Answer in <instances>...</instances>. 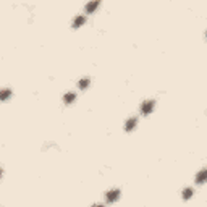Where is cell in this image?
Returning a JSON list of instances; mask_svg holds the SVG:
<instances>
[{
	"label": "cell",
	"instance_id": "obj_10",
	"mask_svg": "<svg viewBox=\"0 0 207 207\" xmlns=\"http://www.w3.org/2000/svg\"><path fill=\"white\" fill-rule=\"evenodd\" d=\"M8 96H10V89H3V94H2V99H8Z\"/></svg>",
	"mask_w": 207,
	"mask_h": 207
},
{
	"label": "cell",
	"instance_id": "obj_7",
	"mask_svg": "<svg viewBox=\"0 0 207 207\" xmlns=\"http://www.w3.org/2000/svg\"><path fill=\"white\" fill-rule=\"evenodd\" d=\"M191 196H193V189H191V188H186L185 191H183V198H185V199H189Z\"/></svg>",
	"mask_w": 207,
	"mask_h": 207
},
{
	"label": "cell",
	"instance_id": "obj_9",
	"mask_svg": "<svg viewBox=\"0 0 207 207\" xmlns=\"http://www.w3.org/2000/svg\"><path fill=\"white\" fill-rule=\"evenodd\" d=\"M88 84H89V79H83V81L79 83V88H81V89H86V88H88Z\"/></svg>",
	"mask_w": 207,
	"mask_h": 207
},
{
	"label": "cell",
	"instance_id": "obj_5",
	"mask_svg": "<svg viewBox=\"0 0 207 207\" xmlns=\"http://www.w3.org/2000/svg\"><path fill=\"white\" fill-rule=\"evenodd\" d=\"M136 123H137V120H136V118H131V120H128V122H126L125 130H126V131H133V130H134V126H136Z\"/></svg>",
	"mask_w": 207,
	"mask_h": 207
},
{
	"label": "cell",
	"instance_id": "obj_4",
	"mask_svg": "<svg viewBox=\"0 0 207 207\" xmlns=\"http://www.w3.org/2000/svg\"><path fill=\"white\" fill-rule=\"evenodd\" d=\"M99 3H100V0H92V2H89L86 5V11H88V13H94L96 8L99 7Z\"/></svg>",
	"mask_w": 207,
	"mask_h": 207
},
{
	"label": "cell",
	"instance_id": "obj_6",
	"mask_svg": "<svg viewBox=\"0 0 207 207\" xmlns=\"http://www.w3.org/2000/svg\"><path fill=\"white\" fill-rule=\"evenodd\" d=\"M84 21H86V20H84V16H78V18L73 21V28H79V26H83V24H84Z\"/></svg>",
	"mask_w": 207,
	"mask_h": 207
},
{
	"label": "cell",
	"instance_id": "obj_2",
	"mask_svg": "<svg viewBox=\"0 0 207 207\" xmlns=\"http://www.w3.org/2000/svg\"><path fill=\"white\" fill-rule=\"evenodd\" d=\"M118 198H120V191H118V189H112V191L107 193V201H108V202H115Z\"/></svg>",
	"mask_w": 207,
	"mask_h": 207
},
{
	"label": "cell",
	"instance_id": "obj_3",
	"mask_svg": "<svg viewBox=\"0 0 207 207\" xmlns=\"http://www.w3.org/2000/svg\"><path fill=\"white\" fill-rule=\"evenodd\" d=\"M205 181H207V168L201 170L198 173V176H196V183H199V185H202V183H205Z\"/></svg>",
	"mask_w": 207,
	"mask_h": 207
},
{
	"label": "cell",
	"instance_id": "obj_1",
	"mask_svg": "<svg viewBox=\"0 0 207 207\" xmlns=\"http://www.w3.org/2000/svg\"><path fill=\"white\" fill-rule=\"evenodd\" d=\"M154 105H155L154 100H146V102L141 105V112L144 113V115H149V113L154 110Z\"/></svg>",
	"mask_w": 207,
	"mask_h": 207
},
{
	"label": "cell",
	"instance_id": "obj_8",
	"mask_svg": "<svg viewBox=\"0 0 207 207\" xmlns=\"http://www.w3.org/2000/svg\"><path fill=\"white\" fill-rule=\"evenodd\" d=\"M74 100V94H66L65 96V104H71Z\"/></svg>",
	"mask_w": 207,
	"mask_h": 207
}]
</instances>
